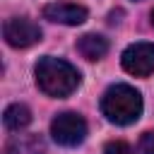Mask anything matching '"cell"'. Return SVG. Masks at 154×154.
I'll list each match as a JSON object with an SVG mask.
<instances>
[{
  "instance_id": "8fae6325",
  "label": "cell",
  "mask_w": 154,
  "mask_h": 154,
  "mask_svg": "<svg viewBox=\"0 0 154 154\" xmlns=\"http://www.w3.org/2000/svg\"><path fill=\"white\" fill-rule=\"evenodd\" d=\"M2 154H19V149L14 147V144H5V152Z\"/></svg>"
},
{
  "instance_id": "277c9868",
  "label": "cell",
  "mask_w": 154,
  "mask_h": 154,
  "mask_svg": "<svg viewBox=\"0 0 154 154\" xmlns=\"http://www.w3.org/2000/svg\"><path fill=\"white\" fill-rule=\"evenodd\" d=\"M2 36L12 48H29L41 41V26L29 17H10L2 24Z\"/></svg>"
},
{
  "instance_id": "8992f818",
  "label": "cell",
  "mask_w": 154,
  "mask_h": 154,
  "mask_svg": "<svg viewBox=\"0 0 154 154\" xmlns=\"http://www.w3.org/2000/svg\"><path fill=\"white\" fill-rule=\"evenodd\" d=\"M87 7L75 5V2H48L43 7V19L48 22H58V24H67V26H77L87 19Z\"/></svg>"
},
{
  "instance_id": "6da1fadb",
  "label": "cell",
  "mask_w": 154,
  "mask_h": 154,
  "mask_svg": "<svg viewBox=\"0 0 154 154\" xmlns=\"http://www.w3.org/2000/svg\"><path fill=\"white\" fill-rule=\"evenodd\" d=\"M34 75H36V87L46 96H53V99L70 96L82 82V75L75 65H70L63 58H53V55H43L36 63Z\"/></svg>"
},
{
  "instance_id": "52a82bcc",
  "label": "cell",
  "mask_w": 154,
  "mask_h": 154,
  "mask_svg": "<svg viewBox=\"0 0 154 154\" xmlns=\"http://www.w3.org/2000/svg\"><path fill=\"white\" fill-rule=\"evenodd\" d=\"M77 53L87 60H101L108 53V41L101 34H84L77 38Z\"/></svg>"
},
{
  "instance_id": "9c48e42d",
  "label": "cell",
  "mask_w": 154,
  "mask_h": 154,
  "mask_svg": "<svg viewBox=\"0 0 154 154\" xmlns=\"http://www.w3.org/2000/svg\"><path fill=\"white\" fill-rule=\"evenodd\" d=\"M103 154H135V152H132V147H130L128 142H123V140H113V142L106 144Z\"/></svg>"
},
{
  "instance_id": "30bf717a",
  "label": "cell",
  "mask_w": 154,
  "mask_h": 154,
  "mask_svg": "<svg viewBox=\"0 0 154 154\" xmlns=\"http://www.w3.org/2000/svg\"><path fill=\"white\" fill-rule=\"evenodd\" d=\"M140 152L142 154H154V130H147L140 140Z\"/></svg>"
},
{
  "instance_id": "7a4b0ae2",
  "label": "cell",
  "mask_w": 154,
  "mask_h": 154,
  "mask_svg": "<svg viewBox=\"0 0 154 154\" xmlns=\"http://www.w3.org/2000/svg\"><path fill=\"white\" fill-rule=\"evenodd\" d=\"M101 113L108 123L130 125L142 116V94L130 84H111L101 96Z\"/></svg>"
},
{
  "instance_id": "5b68a950",
  "label": "cell",
  "mask_w": 154,
  "mask_h": 154,
  "mask_svg": "<svg viewBox=\"0 0 154 154\" xmlns=\"http://www.w3.org/2000/svg\"><path fill=\"white\" fill-rule=\"evenodd\" d=\"M120 63L125 72L135 77H149L154 72V43L140 41V43L128 46L120 55Z\"/></svg>"
},
{
  "instance_id": "7c38bea8",
  "label": "cell",
  "mask_w": 154,
  "mask_h": 154,
  "mask_svg": "<svg viewBox=\"0 0 154 154\" xmlns=\"http://www.w3.org/2000/svg\"><path fill=\"white\" fill-rule=\"evenodd\" d=\"M152 24H154V12H152Z\"/></svg>"
},
{
  "instance_id": "ba28073f",
  "label": "cell",
  "mask_w": 154,
  "mask_h": 154,
  "mask_svg": "<svg viewBox=\"0 0 154 154\" xmlns=\"http://www.w3.org/2000/svg\"><path fill=\"white\" fill-rule=\"evenodd\" d=\"M2 123H5L7 130H22V128H26V125L31 123V111H29V106H24V103H12V106H7V108H5V116H2Z\"/></svg>"
},
{
  "instance_id": "3957f363",
  "label": "cell",
  "mask_w": 154,
  "mask_h": 154,
  "mask_svg": "<svg viewBox=\"0 0 154 154\" xmlns=\"http://www.w3.org/2000/svg\"><path fill=\"white\" fill-rule=\"evenodd\" d=\"M51 135L63 147H77L87 137V120L79 113H75V111L58 113L51 120Z\"/></svg>"
}]
</instances>
